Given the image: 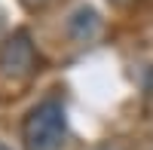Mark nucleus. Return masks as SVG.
Wrapping results in <instances>:
<instances>
[{"label":"nucleus","instance_id":"obj_5","mask_svg":"<svg viewBox=\"0 0 153 150\" xmlns=\"http://www.w3.org/2000/svg\"><path fill=\"white\" fill-rule=\"evenodd\" d=\"M98 150H113V147H98Z\"/></svg>","mask_w":153,"mask_h":150},{"label":"nucleus","instance_id":"obj_4","mask_svg":"<svg viewBox=\"0 0 153 150\" xmlns=\"http://www.w3.org/2000/svg\"><path fill=\"white\" fill-rule=\"evenodd\" d=\"M0 150H9V147H6V144H0Z\"/></svg>","mask_w":153,"mask_h":150},{"label":"nucleus","instance_id":"obj_2","mask_svg":"<svg viewBox=\"0 0 153 150\" xmlns=\"http://www.w3.org/2000/svg\"><path fill=\"white\" fill-rule=\"evenodd\" d=\"M37 68L34 46L28 40V34H12L0 49V83L3 86H22L31 80V74Z\"/></svg>","mask_w":153,"mask_h":150},{"label":"nucleus","instance_id":"obj_3","mask_svg":"<svg viewBox=\"0 0 153 150\" xmlns=\"http://www.w3.org/2000/svg\"><path fill=\"white\" fill-rule=\"evenodd\" d=\"M68 31H71V37H74L76 43H92L95 37L101 34V19H98V12L89 9V6L76 9L74 16H71V22H68Z\"/></svg>","mask_w":153,"mask_h":150},{"label":"nucleus","instance_id":"obj_1","mask_svg":"<svg viewBox=\"0 0 153 150\" xmlns=\"http://www.w3.org/2000/svg\"><path fill=\"white\" fill-rule=\"evenodd\" d=\"M65 135H68V117L61 101H55V98L40 101L25 117L22 138L28 150H58L65 144Z\"/></svg>","mask_w":153,"mask_h":150}]
</instances>
